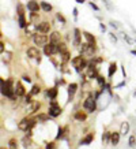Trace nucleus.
<instances>
[{"label":"nucleus","instance_id":"obj_25","mask_svg":"<svg viewBox=\"0 0 136 149\" xmlns=\"http://www.w3.org/2000/svg\"><path fill=\"white\" fill-rule=\"evenodd\" d=\"M19 26L21 27H26V21H25V15L19 17Z\"/></svg>","mask_w":136,"mask_h":149},{"label":"nucleus","instance_id":"obj_11","mask_svg":"<svg viewBox=\"0 0 136 149\" xmlns=\"http://www.w3.org/2000/svg\"><path fill=\"white\" fill-rule=\"evenodd\" d=\"M15 95L19 96V97H22V96L26 95L25 88H23V85L21 84V82H16V84H15Z\"/></svg>","mask_w":136,"mask_h":149},{"label":"nucleus","instance_id":"obj_17","mask_svg":"<svg viewBox=\"0 0 136 149\" xmlns=\"http://www.w3.org/2000/svg\"><path fill=\"white\" fill-rule=\"evenodd\" d=\"M46 96H48V97H50V99H54V97L57 96V89H56V88L48 89V91H46Z\"/></svg>","mask_w":136,"mask_h":149},{"label":"nucleus","instance_id":"obj_14","mask_svg":"<svg viewBox=\"0 0 136 149\" xmlns=\"http://www.w3.org/2000/svg\"><path fill=\"white\" fill-rule=\"evenodd\" d=\"M76 84H71V85L68 86V99L71 100L73 97V95H75V92H76Z\"/></svg>","mask_w":136,"mask_h":149},{"label":"nucleus","instance_id":"obj_16","mask_svg":"<svg viewBox=\"0 0 136 149\" xmlns=\"http://www.w3.org/2000/svg\"><path fill=\"white\" fill-rule=\"evenodd\" d=\"M118 141H120V134L118 133H112V137H110V142L113 145H117Z\"/></svg>","mask_w":136,"mask_h":149},{"label":"nucleus","instance_id":"obj_41","mask_svg":"<svg viewBox=\"0 0 136 149\" xmlns=\"http://www.w3.org/2000/svg\"><path fill=\"white\" fill-rule=\"evenodd\" d=\"M1 149H4V148H1Z\"/></svg>","mask_w":136,"mask_h":149},{"label":"nucleus","instance_id":"obj_40","mask_svg":"<svg viewBox=\"0 0 136 149\" xmlns=\"http://www.w3.org/2000/svg\"><path fill=\"white\" fill-rule=\"evenodd\" d=\"M132 54H133V55H136V51H132Z\"/></svg>","mask_w":136,"mask_h":149},{"label":"nucleus","instance_id":"obj_32","mask_svg":"<svg viewBox=\"0 0 136 149\" xmlns=\"http://www.w3.org/2000/svg\"><path fill=\"white\" fill-rule=\"evenodd\" d=\"M23 145H25V146H27V145H30V138H25V140H23Z\"/></svg>","mask_w":136,"mask_h":149},{"label":"nucleus","instance_id":"obj_4","mask_svg":"<svg viewBox=\"0 0 136 149\" xmlns=\"http://www.w3.org/2000/svg\"><path fill=\"white\" fill-rule=\"evenodd\" d=\"M84 108L89 111V112H93L97 108V103H95V99H93V96H89L86 100H84Z\"/></svg>","mask_w":136,"mask_h":149},{"label":"nucleus","instance_id":"obj_6","mask_svg":"<svg viewBox=\"0 0 136 149\" xmlns=\"http://www.w3.org/2000/svg\"><path fill=\"white\" fill-rule=\"evenodd\" d=\"M80 52H82V54L93 55L95 52V45H91V44H89V42H86V44H82V45H80Z\"/></svg>","mask_w":136,"mask_h":149},{"label":"nucleus","instance_id":"obj_33","mask_svg":"<svg viewBox=\"0 0 136 149\" xmlns=\"http://www.w3.org/2000/svg\"><path fill=\"white\" fill-rule=\"evenodd\" d=\"M53 148H54V144H53V142H50V144L46 145V149H53Z\"/></svg>","mask_w":136,"mask_h":149},{"label":"nucleus","instance_id":"obj_39","mask_svg":"<svg viewBox=\"0 0 136 149\" xmlns=\"http://www.w3.org/2000/svg\"><path fill=\"white\" fill-rule=\"evenodd\" d=\"M78 3H83V1H84V0H76Z\"/></svg>","mask_w":136,"mask_h":149},{"label":"nucleus","instance_id":"obj_36","mask_svg":"<svg viewBox=\"0 0 136 149\" xmlns=\"http://www.w3.org/2000/svg\"><path fill=\"white\" fill-rule=\"evenodd\" d=\"M0 49H1V52H4V44L1 42V45H0Z\"/></svg>","mask_w":136,"mask_h":149},{"label":"nucleus","instance_id":"obj_35","mask_svg":"<svg viewBox=\"0 0 136 149\" xmlns=\"http://www.w3.org/2000/svg\"><path fill=\"white\" fill-rule=\"evenodd\" d=\"M90 6H91V7H93V8H94V10H98V7H97V6H95L94 3H90Z\"/></svg>","mask_w":136,"mask_h":149},{"label":"nucleus","instance_id":"obj_15","mask_svg":"<svg viewBox=\"0 0 136 149\" xmlns=\"http://www.w3.org/2000/svg\"><path fill=\"white\" fill-rule=\"evenodd\" d=\"M83 36L86 37V40H87V42H89V44H91V45H95V37L93 36V34L84 32V33H83Z\"/></svg>","mask_w":136,"mask_h":149},{"label":"nucleus","instance_id":"obj_2","mask_svg":"<svg viewBox=\"0 0 136 149\" xmlns=\"http://www.w3.org/2000/svg\"><path fill=\"white\" fill-rule=\"evenodd\" d=\"M33 41H34V44H36L37 47H45L46 44H48L49 38H48L45 34H42V33H37V34L33 36Z\"/></svg>","mask_w":136,"mask_h":149},{"label":"nucleus","instance_id":"obj_29","mask_svg":"<svg viewBox=\"0 0 136 149\" xmlns=\"http://www.w3.org/2000/svg\"><path fill=\"white\" fill-rule=\"evenodd\" d=\"M97 81H98V84H100V85H102V86L105 85V79L101 77V75H98V77H97Z\"/></svg>","mask_w":136,"mask_h":149},{"label":"nucleus","instance_id":"obj_18","mask_svg":"<svg viewBox=\"0 0 136 149\" xmlns=\"http://www.w3.org/2000/svg\"><path fill=\"white\" fill-rule=\"evenodd\" d=\"M86 118H87V115L84 112H82V111L75 113V119H76V120H86Z\"/></svg>","mask_w":136,"mask_h":149},{"label":"nucleus","instance_id":"obj_7","mask_svg":"<svg viewBox=\"0 0 136 149\" xmlns=\"http://www.w3.org/2000/svg\"><path fill=\"white\" fill-rule=\"evenodd\" d=\"M37 30H38V33H42V34L49 33L50 23L49 22H41V23H38V25H37Z\"/></svg>","mask_w":136,"mask_h":149},{"label":"nucleus","instance_id":"obj_38","mask_svg":"<svg viewBox=\"0 0 136 149\" xmlns=\"http://www.w3.org/2000/svg\"><path fill=\"white\" fill-rule=\"evenodd\" d=\"M73 15H75V17H78V10L76 8L73 10Z\"/></svg>","mask_w":136,"mask_h":149},{"label":"nucleus","instance_id":"obj_8","mask_svg":"<svg viewBox=\"0 0 136 149\" xmlns=\"http://www.w3.org/2000/svg\"><path fill=\"white\" fill-rule=\"evenodd\" d=\"M27 56H29V58H32V59H36V60H38V62L41 60L40 51L37 49V48H34V47H32V48H29V49H27Z\"/></svg>","mask_w":136,"mask_h":149},{"label":"nucleus","instance_id":"obj_20","mask_svg":"<svg viewBox=\"0 0 136 149\" xmlns=\"http://www.w3.org/2000/svg\"><path fill=\"white\" fill-rule=\"evenodd\" d=\"M41 8L44 10V11H46V13H49L50 10H52V6L49 4V3H46V1H41Z\"/></svg>","mask_w":136,"mask_h":149},{"label":"nucleus","instance_id":"obj_26","mask_svg":"<svg viewBox=\"0 0 136 149\" xmlns=\"http://www.w3.org/2000/svg\"><path fill=\"white\" fill-rule=\"evenodd\" d=\"M61 58H63L64 62H68V60H69V52H68V51L63 52V54H61Z\"/></svg>","mask_w":136,"mask_h":149},{"label":"nucleus","instance_id":"obj_22","mask_svg":"<svg viewBox=\"0 0 136 149\" xmlns=\"http://www.w3.org/2000/svg\"><path fill=\"white\" fill-rule=\"evenodd\" d=\"M116 68H117L116 63H112L110 66H109V77H113V74L116 72Z\"/></svg>","mask_w":136,"mask_h":149},{"label":"nucleus","instance_id":"obj_31","mask_svg":"<svg viewBox=\"0 0 136 149\" xmlns=\"http://www.w3.org/2000/svg\"><path fill=\"white\" fill-rule=\"evenodd\" d=\"M18 14H19V17H21V15H25V14H23V7L21 4L18 6Z\"/></svg>","mask_w":136,"mask_h":149},{"label":"nucleus","instance_id":"obj_27","mask_svg":"<svg viewBox=\"0 0 136 149\" xmlns=\"http://www.w3.org/2000/svg\"><path fill=\"white\" fill-rule=\"evenodd\" d=\"M110 137H112V134H110V133H105L104 137H102V141H104V142H108V141L110 140Z\"/></svg>","mask_w":136,"mask_h":149},{"label":"nucleus","instance_id":"obj_24","mask_svg":"<svg viewBox=\"0 0 136 149\" xmlns=\"http://www.w3.org/2000/svg\"><path fill=\"white\" fill-rule=\"evenodd\" d=\"M8 145H10V149H18V144H16V140H10V142H8Z\"/></svg>","mask_w":136,"mask_h":149},{"label":"nucleus","instance_id":"obj_12","mask_svg":"<svg viewBox=\"0 0 136 149\" xmlns=\"http://www.w3.org/2000/svg\"><path fill=\"white\" fill-rule=\"evenodd\" d=\"M80 42H82V36H80V30L79 29H75L73 30V44L76 47L80 45Z\"/></svg>","mask_w":136,"mask_h":149},{"label":"nucleus","instance_id":"obj_10","mask_svg":"<svg viewBox=\"0 0 136 149\" xmlns=\"http://www.w3.org/2000/svg\"><path fill=\"white\" fill-rule=\"evenodd\" d=\"M49 42L56 44V45L61 44V36H60V33L59 32H53V33H52V34H50V37H49Z\"/></svg>","mask_w":136,"mask_h":149},{"label":"nucleus","instance_id":"obj_3","mask_svg":"<svg viewBox=\"0 0 136 149\" xmlns=\"http://www.w3.org/2000/svg\"><path fill=\"white\" fill-rule=\"evenodd\" d=\"M44 54H45L46 56H53L54 54H59V45L52 44V42L46 44V45L44 47Z\"/></svg>","mask_w":136,"mask_h":149},{"label":"nucleus","instance_id":"obj_37","mask_svg":"<svg viewBox=\"0 0 136 149\" xmlns=\"http://www.w3.org/2000/svg\"><path fill=\"white\" fill-rule=\"evenodd\" d=\"M23 79H25V81H27V82H30V78H29V77H26V75L23 77Z\"/></svg>","mask_w":136,"mask_h":149},{"label":"nucleus","instance_id":"obj_28","mask_svg":"<svg viewBox=\"0 0 136 149\" xmlns=\"http://www.w3.org/2000/svg\"><path fill=\"white\" fill-rule=\"evenodd\" d=\"M46 115H44V113H41V115H38V116H37V119L36 120H40V122H44V120H46Z\"/></svg>","mask_w":136,"mask_h":149},{"label":"nucleus","instance_id":"obj_19","mask_svg":"<svg viewBox=\"0 0 136 149\" xmlns=\"http://www.w3.org/2000/svg\"><path fill=\"white\" fill-rule=\"evenodd\" d=\"M128 131H129V125H128L127 122L121 123V129H120V133H121V134H127Z\"/></svg>","mask_w":136,"mask_h":149},{"label":"nucleus","instance_id":"obj_23","mask_svg":"<svg viewBox=\"0 0 136 149\" xmlns=\"http://www.w3.org/2000/svg\"><path fill=\"white\" fill-rule=\"evenodd\" d=\"M40 91H41L40 86H38V85H34V86H33V89H32V92H30V95H32V96H36V95H38V93H40Z\"/></svg>","mask_w":136,"mask_h":149},{"label":"nucleus","instance_id":"obj_30","mask_svg":"<svg viewBox=\"0 0 136 149\" xmlns=\"http://www.w3.org/2000/svg\"><path fill=\"white\" fill-rule=\"evenodd\" d=\"M135 141H136V137L135 136L129 137V145H131V146H133V145H135Z\"/></svg>","mask_w":136,"mask_h":149},{"label":"nucleus","instance_id":"obj_1","mask_svg":"<svg viewBox=\"0 0 136 149\" xmlns=\"http://www.w3.org/2000/svg\"><path fill=\"white\" fill-rule=\"evenodd\" d=\"M72 66H73V68H75L78 72H80L83 68H86L87 66H89V63H87L86 59L80 55V56H76V58L72 59Z\"/></svg>","mask_w":136,"mask_h":149},{"label":"nucleus","instance_id":"obj_34","mask_svg":"<svg viewBox=\"0 0 136 149\" xmlns=\"http://www.w3.org/2000/svg\"><path fill=\"white\" fill-rule=\"evenodd\" d=\"M57 19H59V21H61V22H65V19L63 18V15H60V14H57Z\"/></svg>","mask_w":136,"mask_h":149},{"label":"nucleus","instance_id":"obj_5","mask_svg":"<svg viewBox=\"0 0 136 149\" xmlns=\"http://www.w3.org/2000/svg\"><path fill=\"white\" fill-rule=\"evenodd\" d=\"M60 113H61V108H60L59 104H56V103L50 104V107H49V115L50 116L56 118V116H59Z\"/></svg>","mask_w":136,"mask_h":149},{"label":"nucleus","instance_id":"obj_21","mask_svg":"<svg viewBox=\"0 0 136 149\" xmlns=\"http://www.w3.org/2000/svg\"><path fill=\"white\" fill-rule=\"evenodd\" d=\"M94 140V134H89V136L84 138V140H82V142L80 144H84V145H87V144H90L91 141Z\"/></svg>","mask_w":136,"mask_h":149},{"label":"nucleus","instance_id":"obj_9","mask_svg":"<svg viewBox=\"0 0 136 149\" xmlns=\"http://www.w3.org/2000/svg\"><path fill=\"white\" fill-rule=\"evenodd\" d=\"M15 91H14V82L11 79H7V88H5V96L10 99H14Z\"/></svg>","mask_w":136,"mask_h":149},{"label":"nucleus","instance_id":"obj_13","mask_svg":"<svg viewBox=\"0 0 136 149\" xmlns=\"http://www.w3.org/2000/svg\"><path fill=\"white\" fill-rule=\"evenodd\" d=\"M27 8L30 10L32 13H37V11L40 10V6H38V3H37L36 0H30V1L27 3Z\"/></svg>","mask_w":136,"mask_h":149}]
</instances>
